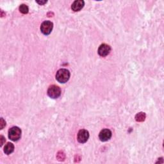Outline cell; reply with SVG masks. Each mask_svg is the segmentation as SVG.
I'll return each instance as SVG.
<instances>
[{"label":"cell","instance_id":"obj_11","mask_svg":"<svg viewBox=\"0 0 164 164\" xmlns=\"http://www.w3.org/2000/svg\"><path fill=\"white\" fill-rule=\"evenodd\" d=\"M19 10L21 13L22 14H27L28 12V7L27 5H25V4H22L20 7H19Z\"/></svg>","mask_w":164,"mask_h":164},{"label":"cell","instance_id":"obj_9","mask_svg":"<svg viewBox=\"0 0 164 164\" xmlns=\"http://www.w3.org/2000/svg\"><path fill=\"white\" fill-rule=\"evenodd\" d=\"M14 150V146L13 144H12L10 142H8L4 147V152L7 155H10L12 153H13Z\"/></svg>","mask_w":164,"mask_h":164},{"label":"cell","instance_id":"obj_6","mask_svg":"<svg viewBox=\"0 0 164 164\" xmlns=\"http://www.w3.org/2000/svg\"><path fill=\"white\" fill-rule=\"evenodd\" d=\"M112 137V132L109 129H104L99 133V137L101 141L106 142L110 139Z\"/></svg>","mask_w":164,"mask_h":164},{"label":"cell","instance_id":"obj_4","mask_svg":"<svg viewBox=\"0 0 164 164\" xmlns=\"http://www.w3.org/2000/svg\"><path fill=\"white\" fill-rule=\"evenodd\" d=\"M53 28V22L50 21H46L42 23V25L41 26V30L43 34L46 35V36H48V35L51 33Z\"/></svg>","mask_w":164,"mask_h":164},{"label":"cell","instance_id":"obj_8","mask_svg":"<svg viewBox=\"0 0 164 164\" xmlns=\"http://www.w3.org/2000/svg\"><path fill=\"white\" fill-rule=\"evenodd\" d=\"M85 5V2L83 0H76L74 2V3L71 5V8L75 12L80 11L82 8L84 7Z\"/></svg>","mask_w":164,"mask_h":164},{"label":"cell","instance_id":"obj_3","mask_svg":"<svg viewBox=\"0 0 164 164\" xmlns=\"http://www.w3.org/2000/svg\"><path fill=\"white\" fill-rule=\"evenodd\" d=\"M48 94L53 99L58 98L61 94V89L59 87L56 85H51L48 90Z\"/></svg>","mask_w":164,"mask_h":164},{"label":"cell","instance_id":"obj_12","mask_svg":"<svg viewBox=\"0 0 164 164\" xmlns=\"http://www.w3.org/2000/svg\"><path fill=\"white\" fill-rule=\"evenodd\" d=\"M0 123H1V129H3V128H4V126L6 125V123H5V121L3 120V118L1 119V122H0Z\"/></svg>","mask_w":164,"mask_h":164},{"label":"cell","instance_id":"obj_1","mask_svg":"<svg viewBox=\"0 0 164 164\" xmlns=\"http://www.w3.org/2000/svg\"><path fill=\"white\" fill-rule=\"evenodd\" d=\"M70 72L66 69H61L58 70L56 74V80L61 84H65L69 80Z\"/></svg>","mask_w":164,"mask_h":164},{"label":"cell","instance_id":"obj_13","mask_svg":"<svg viewBox=\"0 0 164 164\" xmlns=\"http://www.w3.org/2000/svg\"><path fill=\"white\" fill-rule=\"evenodd\" d=\"M0 140H1V146H2L3 144H4V142H5V138H4L3 136L1 135L0 136Z\"/></svg>","mask_w":164,"mask_h":164},{"label":"cell","instance_id":"obj_7","mask_svg":"<svg viewBox=\"0 0 164 164\" xmlns=\"http://www.w3.org/2000/svg\"><path fill=\"white\" fill-rule=\"evenodd\" d=\"M111 51V48L110 46L106 44H101L98 49V54L101 56H106Z\"/></svg>","mask_w":164,"mask_h":164},{"label":"cell","instance_id":"obj_10","mask_svg":"<svg viewBox=\"0 0 164 164\" xmlns=\"http://www.w3.org/2000/svg\"><path fill=\"white\" fill-rule=\"evenodd\" d=\"M146 114L143 112H140L137 113L135 116V119L137 122H142L145 120Z\"/></svg>","mask_w":164,"mask_h":164},{"label":"cell","instance_id":"obj_5","mask_svg":"<svg viewBox=\"0 0 164 164\" xmlns=\"http://www.w3.org/2000/svg\"><path fill=\"white\" fill-rule=\"evenodd\" d=\"M89 138V132L86 130H81L78 133L77 139L80 143H85L86 142Z\"/></svg>","mask_w":164,"mask_h":164},{"label":"cell","instance_id":"obj_14","mask_svg":"<svg viewBox=\"0 0 164 164\" xmlns=\"http://www.w3.org/2000/svg\"><path fill=\"white\" fill-rule=\"evenodd\" d=\"M37 3H39V5H42L46 3H47V1H37Z\"/></svg>","mask_w":164,"mask_h":164},{"label":"cell","instance_id":"obj_2","mask_svg":"<svg viewBox=\"0 0 164 164\" xmlns=\"http://www.w3.org/2000/svg\"><path fill=\"white\" fill-rule=\"evenodd\" d=\"M21 137V130L17 126L11 128L8 130V137L12 141H17Z\"/></svg>","mask_w":164,"mask_h":164}]
</instances>
